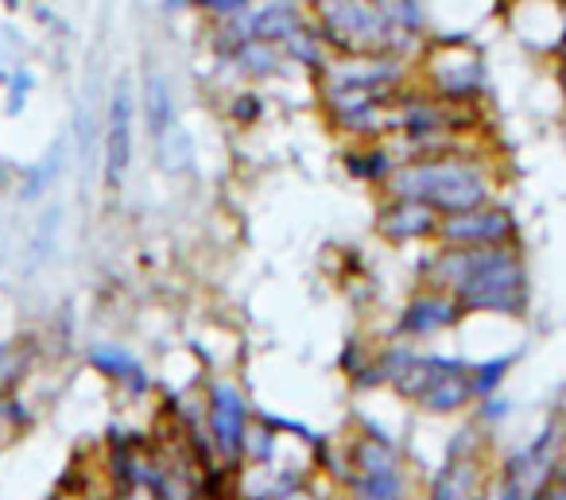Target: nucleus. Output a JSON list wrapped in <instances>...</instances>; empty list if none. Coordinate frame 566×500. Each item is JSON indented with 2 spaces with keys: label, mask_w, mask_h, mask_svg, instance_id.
Masks as SVG:
<instances>
[{
  "label": "nucleus",
  "mask_w": 566,
  "mask_h": 500,
  "mask_svg": "<svg viewBox=\"0 0 566 500\" xmlns=\"http://www.w3.org/2000/svg\"><path fill=\"white\" fill-rule=\"evenodd\" d=\"M252 0H190V9L194 12H202V16H210V20H229V16H237L240 9H249Z\"/></svg>",
  "instance_id": "9d476101"
},
{
  "label": "nucleus",
  "mask_w": 566,
  "mask_h": 500,
  "mask_svg": "<svg viewBox=\"0 0 566 500\" xmlns=\"http://www.w3.org/2000/svg\"><path fill=\"white\" fill-rule=\"evenodd\" d=\"M113 500H155V497H152V489H120V492H113Z\"/></svg>",
  "instance_id": "f8f14e48"
},
{
  "label": "nucleus",
  "mask_w": 566,
  "mask_h": 500,
  "mask_svg": "<svg viewBox=\"0 0 566 500\" xmlns=\"http://www.w3.org/2000/svg\"><path fill=\"white\" fill-rule=\"evenodd\" d=\"M202 419H207V434L214 442L217 462L233 466L240 462V442H245V431H249V399L240 396V388L233 381H210L207 388V407H202Z\"/></svg>",
  "instance_id": "f03ea898"
},
{
  "label": "nucleus",
  "mask_w": 566,
  "mask_h": 500,
  "mask_svg": "<svg viewBox=\"0 0 566 500\" xmlns=\"http://www.w3.org/2000/svg\"><path fill=\"white\" fill-rule=\"evenodd\" d=\"M62 171H67V136H59L51 148H47L39 160L32 163V167L20 171L16 178V198L24 206H35V202H44L47 190L55 187L62 178Z\"/></svg>",
  "instance_id": "39448f33"
},
{
  "label": "nucleus",
  "mask_w": 566,
  "mask_h": 500,
  "mask_svg": "<svg viewBox=\"0 0 566 500\" xmlns=\"http://www.w3.org/2000/svg\"><path fill=\"white\" fill-rule=\"evenodd\" d=\"M105 167L102 178L109 190L125 187L132 163H137V85L129 74H117L109 90V109H105Z\"/></svg>",
  "instance_id": "f257e3e1"
},
{
  "label": "nucleus",
  "mask_w": 566,
  "mask_h": 500,
  "mask_svg": "<svg viewBox=\"0 0 566 500\" xmlns=\"http://www.w3.org/2000/svg\"><path fill=\"white\" fill-rule=\"evenodd\" d=\"M62 218H67L62 206H47V210L35 218V230L32 237H27V271H39L55 256L62 237Z\"/></svg>",
  "instance_id": "423d86ee"
},
{
  "label": "nucleus",
  "mask_w": 566,
  "mask_h": 500,
  "mask_svg": "<svg viewBox=\"0 0 566 500\" xmlns=\"http://www.w3.org/2000/svg\"><path fill=\"white\" fill-rule=\"evenodd\" d=\"M280 500H310V497H303V492H283Z\"/></svg>",
  "instance_id": "4468645a"
},
{
  "label": "nucleus",
  "mask_w": 566,
  "mask_h": 500,
  "mask_svg": "<svg viewBox=\"0 0 566 500\" xmlns=\"http://www.w3.org/2000/svg\"><path fill=\"white\" fill-rule=\"evenodd\" d=\"M190 9V0H164V12H172V16H175V12H187Z\"/></svg>",
  "instance_id": "ddd939ff"
},
{
  "label": "nucleus",
  "mask_w": 566,
  "mask_h": 500,
  "mask_svg": "<svg viewBox=\"0 0 566 500\" xmlns=\"http://www.w3.org/2000/svg\"><path fill=\"white\" fill-rule=\"evenodd\" d=\"M229 113H233V120H240V125H249V120L260 117V97H257V94H237V97L229 102Z\"/></svg>",
  "instance_id": "9b49d317"
},
{
  "label": "nucleus",
  "mask_w": 566,
  "mask_h": 500,
  "mask_svg": "<svg viewBox=\"0 0 566 500\" xmlns=\"http://www.w3.org/2000/svg\"><path fill=\"white\" fill-rule=\"evenodd\" d=\"M190 155H194V144H190V136L182 132L179 125H175L164 140H155V163L164 171H179L182 163H190Z\"/></svg>",
  "instance_id": "1a4fd4ad"
},
{
  "label": "nucleus",
  "mask_w": 566,
  "mask_h": 500,
  "mask_svg": "<svg viewBox=\"0 0 566 500\" xmlns=\"http://www.w3.org/2000/svg\"><path fill=\"white\" fill-rule=\"evenodd\" d=\"M229 62L240 70V74L264 78V74H275V67H280V51H275V43L249 39V43H240L237 51L229 55Z\"/></svg>",
  "instance_id": "0eeeda50"
},
{
  "label": "nucleus",
  "mask_w": 566,
  "mask_h": 500,
  "mask_svg": "<svg viewBox=\"0 0 566 500\" xmlns=\"http://www.w3.org/2000/svg\"><path fill=\"white\" fill-rule=\"evenodd\" d=\"M86 365L94 369L102 381L125 388L132 399H140V396L152 392V373H148L144 361H140L129 346H117V341H94V346L86 349Z\"/></svg>",
  "instance_id": "20e7f679"
},
{
  "label": "nucleus",
  "mask_w": 566,
  "mask_h": 500,
  "mask_svg": "<svg viewBox=\"0 0 566 500\" xmlns=\"http://www.w3.org/2000/svg\"><path fill=\"white\" fill-rule=\"evenodd\" d=\"M35 85H39V78H35V70L27 67H12L9 78H4V113L9 117H20V113L27 109V97L35 94Z\"/></svg>",
  "instance_id": "6e6552de"
},
{
  "label": "nucleus",
  "mask_w": 566,
  "mask_h": 500,
  "mask_svg": "<svg viewBox=\"0 0 566 500\" xmlns=\"http://www.w3.org/2000/svg\"><path fill=\"white\" fill-rule=\"evenodd\" d=\"M55 500H86V497H78V492H59Z\"/></svg>",
  "instance_id": "2eb2a0df"
},
{
  "label": "nucleus",
  "mask_w": 566,
  "mask_h": 500,
  "mask_svg": "<svg viewBox=\"0 0 566 500\" xmlns=\"http://www.w3.org/2000/svg\"><path fill=\"white\" fill-rule=\"evenodd\" d=\"M137 117L144 125L148 140H164L175 125H179V113H175V90H172V78L164 70L148 62L144 74H140V90H137Z\"/></svg>",
  "instance_id": "7ed1b4c3"
}]
</instances>
